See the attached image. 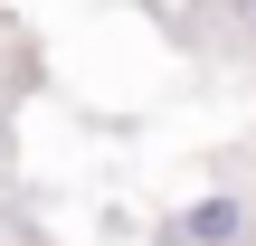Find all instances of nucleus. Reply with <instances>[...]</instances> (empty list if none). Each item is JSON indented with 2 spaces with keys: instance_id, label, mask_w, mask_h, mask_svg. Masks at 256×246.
Segmentation results:
<instances>
[{
  "instance_id": "obj_1",
  "label": "nucleus",
  "mask_w": 256,
  "mask_h": 246,
  "mask_svg": "<svg viewBox=\"0 0 256 246\" xmlns=\"http://www.w3.org/2000/svg\"><path fill=\"white\" fill-rule=\"evenodd\" d=\"M180 237H190V246H228V237H238V199H200V209L180 218Z\"/></svg>"
}]
</instances>
